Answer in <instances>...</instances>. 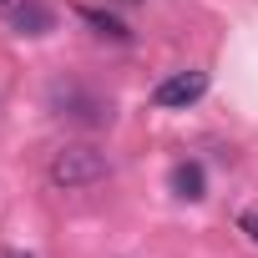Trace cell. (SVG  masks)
I'll use <instances>...</instances> for the list:
<instances>
[{
  "instance_id": "1",
  "label": "cell",
  "mask_w": 258,
  "mask_h": 258,
  "mask_svg": "<svg viewBox=\"0 0 258 258\" xmlns=\"http://www.w3.org/2000/svg\"><path fill=\"white\" fill-rule=\"evenodd\" d=\"M46 177H51V187H61V192L96 187V182L111 177V157H106L96 142H61V147L51 152V162H46Z\"/></svg>"
},
{
  "instance_id": "2",
  "label": "cell",
  "mask_w": 258,
  "mask_h": 258,
  "mask_svg": "<svg viewBox=\"0 0 258 258\" xmlns=\"http://www.w3.org/2000/svg\"><path fill=\"white\" fill-rule=\"evenodd\" d=\"M51 106H56V116H71L81 126H106L111 121V101H101L81 86H51Z\"/></svg>"
},
{
  "instance_id": "3",
  "label": "cell",
  "mask_w": 258,
  "mask_h": 258,
  "mask_svg": "<svg viewBox=\"0 0 258 258\" xmlns=\"http://www.w3.org/2000/svg\"><path fill=\"white\" fill-rule=\"evenodd\" d=\"M203 91H208V71H172L152 86V101L157 106H192Z\"/></svg>"
},
{
  "instance_id": "4",
  "label": "cell",
  "mask_w": 258,
  "mask_h": 258,
  "mask_svg": "<svg viewBox=\"0 0 258 258\" xmlns=\"http://www.w3.org/2000/svg\"><path fill=\"white\" fill-rule=\"evenodd\" d=\"M11 26H16L21 36H46V31H51V11L41 6V0H26V6L11 16Z\"/></svg>"
},
{
  "instance_id": "5",
  "label": "cell",
  "mask_w": 258,
  "mask_h": 258,
  "mask_svg": "<svg viewBox=\"0 0 258 258\" xmlns=\"http://www.w3.org/2000/svg\"><path fill=\"white\" fill-rule=\"evenodd\" d=\"M76 16H81V21H86V26H91L96 36H106V41H132V31H126V26H121L116 16H106V11H91V6H81Z\"/></svg>"
},
{
  "instance_id": "6",
  "label": "cell",
  "mask_w": 258,
  "mask_h": 258,
  "mask_svg": "<svg viewBox=\"0 0 258 258\" xmlns=\"http://www.w3.org/2000/svg\"><path fill=\"white\" fill-rule=\"evenodd\" d=\"M172 192L177 198H203V167L198 162H177L172 167Z\"/></svg>"
},
{
  "instance_id": "7",
  "label": "cell",
  "mask_w": 258,
  "mask_h": 258,
  "mask_svg": "<svg viewBox=\"0 0 258 258\" xmlns=\"http://www.w3.org/2000/svg\"><path fill=\"white\" fill-rule=\"evenodd\" d=\"M238 223H243V233H248V238H253V243H258V208H248V213H243V218H238Z\"/></svg>"
},
{
  "instance_id": "8",
  "label": "cell",
  "mask_w": 258,
  "mask_h": 258,
  "mask_svg": "<svg viewBox=\"0 0 258 258\" xmlns=\"http://www.w3.org/2000/svg\"><path fill=\"white\" fill-rule=\"evenodd\" d=\"M21 6H26V0H0V21H11V16H16Z\"/></svg>"
}]
</instances>
